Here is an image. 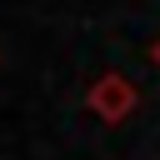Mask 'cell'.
I'll use <instances>...</instances> for the list:
<instances>
[{"instance_id": "2", "label": "cell", "mask_w": 160, "mask_h": 160, "mask_svg": "<svg viewBox=\"0 0 160 160\" xmlns=\"http://www.w3.org/2000/svg\"><path fill=\"white\" fill-rule=\"evenodd\" d=\"M150 65H155V70H160V40H155V45H150Z\"/></svg>"}, {"instance_id": "1", "label": "cell", "mask_w": 160, "mask_h": 160, "mask_svg": "<svg viewBox=\"0 0 160 160\" xmlns=\"http://www.w3.org/2000/svg\"><path fill=\"white\" fill-rule=\"evenodd\" d=\"M85 105H90V115H95V120H105V125H120V120H130V115H135V105H140V90H135V80H130V75H120V70H105V75H95V80H90V90H85Z\"/></svg>"}]
</instances>
